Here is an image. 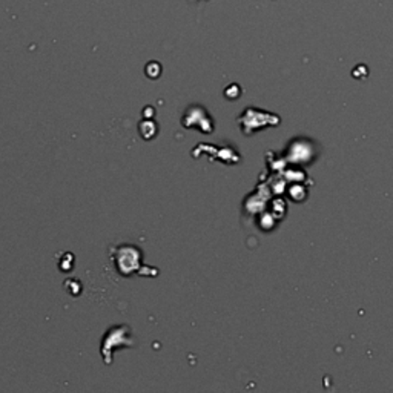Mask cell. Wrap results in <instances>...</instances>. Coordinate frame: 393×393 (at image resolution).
Returning a JSON list of instances; mask_svg holds the SVG:
<instances>
[{
  "label": "cell",
  "instance_id": "obj_1",
  "mask_svg": "<svg viewBox=\"0 0 393 393\" xmlns=\"http://www.w3.org/2000/svg\"><path fill=\"white\" fill-rule=\"evenodd\" d=\"M132 340H131V329L128 326H114L110 330L105 333L102 340V347L100 352L105 359V364L112 363V352L117 347H131Z\"/></svg>",
  "mask_w": 393,
  "mask_h": 393
},
{
  "label": "cell",
  "instance_id": "obj_2",
  "mask_svg": "<svg viewBox=\"0 0 393 393\" xmlns=\"http://www.w3.org/2000/svg\"><path fill=\"white\" fill-rule=\"evenodd\" d=\"M136 250H137V249H134V247H120L119 250H117V252H119V254H120L122 257L128 258V255H131V257H132V254H134V252H136ZM115 262H117V263H119V266H117V267H119V271L122 272V269H123V267H124V264H127V263H131V264H132V267H134V269H137V263H138V258H137V260H123V258H120V257H115Z\"/></svg>",
  "mask_w": 393,
  "mask_h": 393
},
{
  "label": "cell",
  "instance_id": "obj_3",
  "mask_svg": "<svg viewBox=\"0 0 393 393\" xmlns=\"http://www.w3.org/2000/svg\"><path fill=\"white\" fill-rule=\"evenodd\" d=\"M153 122H141V124H140V132H141V136H143V138H153L154 136H155V132L157 131H150L149 128L153 127Z\"/></svg>",
  "mask_w": 393,
  "mask_h": 393
}]
</instances>
